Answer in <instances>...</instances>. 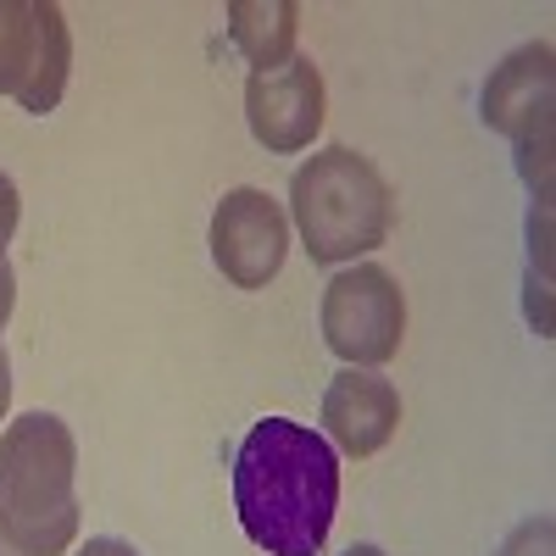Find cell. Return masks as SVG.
Here are the masks:
<instances>
[{
  "label": "cell",
  "instance_id": "8",
  "mask_svg": "<svg viewBox=\"0 0 556 556\" xmlns=\"http://www.w3.org/2000/svg\"><path fill=\"white\" fill-rule=\"evenodd\" d=\"M323 117H329V89H323V73L312 56H290L285 67L251 73L245 84V123L251 139L267 156H295L323 134Z\"/></svg>",
  "mask_w": 556,
  "mask_h": 556
},
{
  "label": "cell",
  "instance_id": "5",
  "mask_svg": "<svg viewBox=\"0 0 556 556\" xmlns=\"http://www.w3.org/2000/svg\"><path fill=\"white\" fill-rule=\"evenodd\" d=\"M73 73V34L51 0H0V96L45 117L62 106Z\"/></svg>",
  "mask_w": 556,
  "mask_h": 556
},
{
  "label": "cell",
  "instance_id": "4",
  "mask_svg": "<svg viewBox=\"0 0 556 556\" xmlns=\"http://www.w3.org/2000/svg\"><path fill=\"white\" fill-rule=\"evenodd\" d=\"M323 345L345 367H384L406 340V295L379 262H351L323 290Z\"/></svg>",
  "mask_w": 556,
  "mask_h": 556
},
{
  "label": "cell",
  "instance_id": "1",
  "mask_svg": "<svg viewBox=\"0 0 556 556\" xmlns=\"http://www.w3.org/2000/svg\"><path fill=\"white\" fill-rule=\"evenodd\" d=\"M235 513L256 551L317 556L340 513V456L295 417H256L235 451Z\"/></svg>",
  "mask_w": 556,
  "mask_h": 556
},
{
  "label": "cell",
  "instance_id": "12",
  "mask_svg": "<svg viewBox=\"0 0 556 556\" xmlns=\"http://www.w3.org/2000/svg\"><path fill=\"white\" fill-rule=\"evenodd\" d=\"M17 217H23V195H17V184L0 173V256H7V245L17 235Z\"/></svg>",
  "mask_w": 556,
  "mask_h": 556
},
{
  "label": "cell",
  "instance_id": "16",
  "mask_svg": "<svg viewBox=\"0 0 556 556\" xmlns=\"http://www.w3.org/2000/svg\"><path fill=\"white\" fill-rule=\"evenodd\" d=\"M345 556H384V545H374V540H356Z\"/></svg>",
  "mask_w": 556,
  "mask_h": 556
},
{
  "label": "cell",
  "instance_id": "10",
  "mask_svg": "<svg viewBox=\"0 0 556 556\" xmlns=\"http://www.w3.org/2000/svg\"><path fill=\"white\" fill-rule=\"evenodd\" d=\"M295 34H301L295 0H235V7H228V39L240 45L251 73L285 67L295 56Z\"/></svg>",
  "mask_w": 556,
  "mask_h": 556
},
{
  "label": "cell",
  "instance_id": "3",
  "mask_svg": "<svg viewBox=\"0 0 556 556\" xmlns=\"http://www.w3.org/2000/svg\"><path fill=\"white\" fill-rule=\"evenodd\" d=\"M290 217L312 262L340 267L390 240L395 195L384 173L351 146H329L295 167L290 178Z\"/></svg>",
  "mask_w": 556,
  "mask_h": 556
},
{
  "label": "cell",
  "instance_id": "7",
  "mask_svg": "<svg viewBox=\"0 0 556 556\" xmlns=\"http://www.w3.org/2000/svg\"><path fill=\"white\" fill-rule=\"evenodd\" d=\"M290 256V217L267 190H228L212 212V262L235 290H267Z\"/></svg>",
  "mask_w": 556,
  "mask_h": 556
},
{
  "label": "cell",
  "instance_id": "6",
  "mask_svg": "<svg viewBox=\"0 0 556 556\" xmlns=\"http://www.w3.org/2000/svg\"><path fill=\"white\" fill-rule=\"evenodd\" d=\"M551 39H534L513 51L484 84V123L501 128L523 156V178L540 184V201L551 190Z\"/></svg>",
  "mask_w": 556,
  "mask_h": 556
},
{
  "label": "cell",
  "instance_id": "13",
  "mask_svg": "<svg viewBox=\"0 0 556 556\" xmlns=\"http://www.w3.org/2000/svg\"><path fill=\"white\" fill-rule=\"evenodd\" d=\"M78 556H139V545H128V540H117V534H96V540H84Z\"/></svg>",
  "mask_w": 556,
  "mask_h": 556
},
{
  "label": "cell",
  "instance_id": "17",
  "mask_svg": "<svg viewBox=\"0 0 556 556\" xmlns=\"http://www.w3.org/2000/svg\"><path fill=\"white\" fill-rule=\"evenodd\" d=\"M0 556H17V551H12V545H7V540H0Z\"/></svg>",
  "mask_w": 556,
  "mask_h": 556
},
{
  "label": "cell",
  "instance_id": "2",
  "mask_svg": "<svg viewBox=\"0 0 556 556\" xmlns=\"http://www.w3.org/2000/svg\"><path fill=\"white\" fill-rule=\"evenodd\" d=\"M78 440L56 412H23L0 434V540L17 556H62L78 534Z\"/></svg>",
  "mask_w": 556,
  "mask_h": 556
},
{
  "label": "cell",
  "instance_id": "11",
  "mask_svg": "<svg viewBox=\"0 0 556 556\" xmlns=\"http://www.w3.org/2000/svg\"><path fill=\"white\" fill-rule=\"evenodd\" d=\"M495 556H556V523H551L545 513L523 518L513 534L501 540V551H495Z\"/></svg>",
  "mask_w": 556,
  "mask_h": 556
},
{
  "label": "cell",
  "instance_id": "15",
  "mask_svg": "<svg viewBox=\"0 0 556 556\" xmlns=\"http://www.w3.org/2000/svg\"><path fill=\"white\" fill-rule=\"evenodd\" d=\"M7 406H12V356L0 351V417H7Z\"/></svg>",
  "mask_w": 556,
  "mask_h": 556
},
{
  "label": "cell",
  "instance_id": "14",
  "mask_svg": "<svg viewBox=\"0 0 556 556\" xmlns=\"http://www.w3.org/2000/svg\"><path fill=\"white\" fill-rule=\"evenodd\" d=\"M12 306H17V273H12L7 256H0V329L12 323Z\"/></svg>",
  "mask_w": 556,
  "mask_h": 556
},
{
  "label": "cell",
  "instance_id": "9",
  "mask_svg": "<svg viewBox=\"0 0 556 556\" xmlns=\"http://www.w3.org/2000/svg\"><path fill=\"white\" fill-rule=\"evenodd\" d=\"M401 429V390L379 367H340L323 390V434L345 456H374Z\"/></svg>",
  "mask_w": 556,
  "mask_h": 556
}]
</instances>
